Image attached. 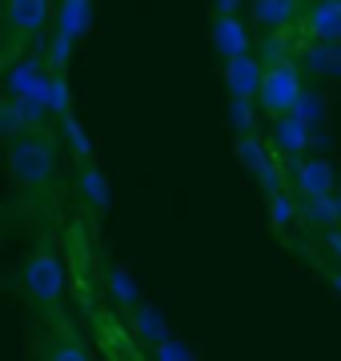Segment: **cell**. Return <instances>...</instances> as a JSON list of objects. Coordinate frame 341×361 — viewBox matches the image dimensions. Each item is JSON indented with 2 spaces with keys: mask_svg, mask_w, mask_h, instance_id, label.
<instances>
[{
  "mask_svg": "<svg viewBox=\"0 0 341 361\" xmlns=\"http://www.w3.org/2000/svg\"><path fill=\"white\" fill-rule=\"evenodd\" d=\"M56 177V141L44 129L16 133L8 141V180L20 193H44Z\"/></svg>",
  "mask_w": 341,
  "mask_h": 361,
  "instance_id": "6da1fadb",
  "label": "cell"
},
{
  "mask_svg": "<svg viewBox=\"0 0 341 361\" xmlns=\"http://www.w3.org/2000/svg\"><path fill=\"white\" fill-rule=\"evenodd\" d=\"M305 92V73L297 61L289 56H273L261 73V89H257V104H261L265 116H281V113H293L297 101Z\"/></svg>",
  "mask_w": 341,
  "mask_h": 361,
  "instance_id": "7a4b0ae2",
  "label": "cell"
},
{
  "mask_svg": "<svg viewBox=\"0 0 341 361\" xmlns=\"http://www.w3.org/2000/svg\"><path fill=\"white\" fill-rule=\"evenodd\" d=\"M20 281H25V293L37 301L40 310H56V305H61V297H65V289H68L65 261L56 257L53 249H37V253L25 261Z\"/></svg>",
  "mask_w": 341,
  "mask_h": 361,
  "instance_id": "3957f363",
  "label": "cell"
},
{
  "mask_svg": "<svg viewBox=\"0 0 341 361\" xmlns=\"http://www.w3.org/2000/svg\"><path fill=\"white\" fill-rule=\"evenodd\" d=\"M233 153L241 165L249 169V177L265 189V197L285 189V165L273 157V149H269V141H265L261 133H241L233 141Z\"/></svg>",
  "mask_w": 341,
  "mask_h": 361,
  "instance_id": "277c9868",
  "label": "cell"
},
{
  "mask_svg": "<svg viewBox=\"0 0 341 361\" xmlns=\"http://www.w3.org/2000/svg\"><path fill=\"white\" fill-rule=\"evenodd\" d=\"M53 0H4V32L16 40H28V37H40L44 28L53 25Z\"/></svg>",
  "mask_w": 341,
  "mask_h": 361,
  "instance_id": "5b68a950",
  "label": "cell"
},
{
  "mask_svg": "<svg viewBox=\"0 0 341 361\" xmlns=\"http://www.w3.org/2000/svg\"><path fill=\"white\" fill-rule=\"evenodd\" d=\"M273 125H269V149H273V157L281 161V165H289V161H297L302 153H309V145H314V133L305 129V121L297 113H281V116H269Z\"/></svg>",
  "mask_w": 341,
  "mask_h": 361,
  "instance_id": "8992f818",
  "label": "cell"
},
{
  "mask_svg": "<svg viewBox=\"0 0 341 361\" xmlns=\"http://www.w3.org/2000/svg\"><path fill=\"white\" fill-rule=\"evenodd\" d=\"M289 173V185H293V193L297 197H314V193H333V165H329V157L321 153H302L297 161H289L285 165Z\"/></svg>",
  "mask_w": 341,
  "mask_h": 361,
  "instance_id": "52a82bcc",
  "label": "cell"
},
{
  "mask_svg": "<svg viewBox=\"0 0 341 361\" xmlns=\"http://www.w3.org/2000/svg\"><path fill=\"white\" fill-rule=\"evenodd\" d=\"M209 44H213V52H217V61H229L237 52H249L253 32H249V25L241 20V13H213Z\"/></svg>",
  "mask_w": 341,
  "mask_h": 361,
  "instance_id": "ba28073f",
  "label": "cell"
},
{
  "mask_svg": "<svg viewBox=\"0 0 341 361\" xmlns=\"http://www.w3.org/2000/svg\"><path fill=\"white\" fill-rule=\"evenodd\" d=\"M249 20L265 37H281L302 20V0H245Z\"/></svg>",
  "mask_w": 341,
  "mask_h": 361,
  "instance_id": "9c48e42d",
  "label": "cell"
},
{
  "mask_svg": "<svg viewBox=\"0 0 341 361\" xmlns=\"http://www.w3.org/2000/svg\"><path fill=\"white\" fill-rule=\"evenodd\" d=\"M49 77H53V68L44 65V56H25V61H16L8 68V97H37L44 101V92H49Z\"/></svg>",
  "mask_w": 341,
  "mask_h": 361,
  "instance_id": "30bf717a",
  "label": "cell"
},
{
  "mask_svg": "<svg viewBox=\"0 0 341 361\" xmlns=\"http://www.w3.org/2000/svg\"><path fill=\"white\" fill-rule=\"evenodd\" d=\"M225 68V92L229 97H257V89H261V56H253V52H237V56H229V61H221Z\"/></svg>",
  "mask_w": 341,
  "mask_h": 361,
  "instance_id": "8fae6325",
  "label": "cell"
},
{
  "mask_svg": "<svg viewBox=\"0 0 341 361\" xmlns=\"http://www.w3.org/2000/svg\"><path fill=\"white\" fill-rule=\"evenodd\" d=\"M302 61L314 77H326V80L341 77V37L337 40L333 37H309V49L302 52Z\"/></svg>",
  "mask_w": 341,
  "mask_h": 361,
  "instance_id": "7c38bea8",
  "label": "cell"
},
{
  "mask_svg": "<svg viewBox=\"0 0 341 361\" xmlns=\"http://www.w3.org/2000/svg\"><path fill=\"white\" fill-rule=\"evenodd\" d=\"M77 189H80V197H85V205H89L97 217L108 213V205H113V189H108V177L101 173V165L85 161V165L77 169Z\"/></svg>",
  "mask_w": 341,
  "mask_h": 361,
  "instance_id": "4fadbf2b",
  "label": "cell"
},
{
  "mask_svg": "<svg viewBox=\"0 0 341 361\" xmlns=\"http://www.w3.org/2000/svg\"><path fill=\"white\" fill-rule=\"evenodd\" d=\"M302 28L309 37H341V0H314L302 8Z\"/></svg>",
  "mask_w": 341,
  "mask_h": 361,
  "instance_id": "5bb4252c",
  "label": "cell"
},
{
  "mask_svg": "<svg viewBox=\"0 0 341 361\" xmlns=\"http://www.w3.org/2000/svg\"><path fill=\"white\" fill-rule=\"evenodd\" d=\"M92 25V0H61L53 13V32L68 40H80Z\"/></svg>",
  "mask_w": 341,
  "mask_h": 361,
  "instance_id": "9a60e30c",
  "label": "cell"
},
{
  "mask_svg": "<svg viewBox=\"0 0 341 361\" xmlns=\"http://www.w3.org/2000/svg\"><path fill=\"white\" fill-rule=\"evenodd\" d=\"M132 334H137V337L144 341V345L153 349V345H161V341L169 337V325H165L161 310L144 305V301H137V305H132Z\"/></svg>",
  "mask_w": 341,
  "mask_h": 361,
  "instance_id": "2e32d148",
  "label": "cell"
},
{
  "mask_svg": "<svg viewBox=\"0 0 341 361\" xmlns=\"http://www.w3.org/2000/svg\"><path fill=\"white\" fill-rule=\"evenodd\" d=\"M302 201V217L314 229H333L337 225V193H314V197H297Z\"/></svg>",
  "mask_w": 341,
  "mask_h": 361,
  "instance_id": "e0dca14e",
  "label": "cell"
},
{
  "mask_svg": "<svg viewBox=\"0 0 341 361\" xmlns=\"http://www.w3.org/2000/svg\"><path fill=\"white\" fill-rule=\"evenodd\" d=\"M261 104H257V97H229V125H233V133L241 137V133H257V125H261Z\"/></svg>",
  "mask_w": 341,
  "mask_h": 361,
  "instance_id": "ac0fdd59",
  "label": "cell"
},
{
  "mask_svg": "<svg viewBox=\"0 0 341 361\" xmlns=\"http://www.w3.org/2000/svg\"><path fill=\"white\" fill-rule=\"evenodd\" d=\"M61 137H65V149L73 153V161H77V165L92 161V137L85 133V125H80V121H77L73 113L61 116Z\"/></svg>",
  "mask_w": 341,
  "mask_h": 361,
  "instance_id": "d6986e66",
  "label": "cell"
},
{
  "mask_svg": "<svg viewBox=\"0 0 341 361\" xmlns=\"http://www.w3.org/2000/svg\"><path fill=\"white\" fill-rule=\"evenodd\" d=\"M297 217H302V201L289 193V185L285 189H277V193H269V225H273V229L285 233Z\"/></svg>",
  "mask_w": 341,
  "mask_h": 361,
  "instance_id": "ffe728a7",
  "label": "cell"
},
{
  "mask_svg": "<svg viewBox=\"0 0 341 361\" xmlns=\"http://www.w3.org/2000/svg\"><path fill=\"white\" fill-rule=\"evenodd\" d=\"M44 109H49V116H56V121L73 113V89H68V77H65V73H53V77H49Z\"/></svg>",
  "mask_w": 341,
  "mask_h": 361,
  "instance_id": "44dd1931",
  "label": "cell"
},
{
  "mask_svg": "<svg viewBox=\"0 0 341 361\" xmlns=\"http://www.w3.org/2000/svg\"><path fill=\"white\" fill-rule=\"evenodd\" d=\"M293 113L302 116V121H305V129L314 133V137H317L321 129H326V101H321V92H314L309 85H305L302 101H297V109H293Z\"/></svg>",
  "mask_w": 341,
  "mask_h": 361,
  "instance_id": "7402d4cb",
  "label": "cell"
},
{
  "mask_svg": "<svg viewBox=\"0 0 341 361\" xmlns=\"http://www.w3.org/2000/svg\"><path fill=\"white\" fill-rule=\"evenodd\" d=\"M105 285H108V293H113V301H117V305H125V310H132V305L141 301V289H137V281H132L125 269H117V265L105 273Z\"/></svg>",
  "mask_w": 341,
  "mask_h": 361,
  "instance_id": "603a6c76",
  "label": "cell"
},
{
  "mask_svg": "<svg viewBox=\"0 0 341 361\" xmlns=\"http://www.w3.org/2000/svg\"><path fill=\"white\" fill-rule=\"evenodd\" d=\"M0 133H4V137L28 133V129H25V121H20V109H16L13 97H8V101H0Z\"/></svg>",
  "mask_w": 341,
  "mask_h": 361,
  "instance_id": "cb8c5ba5",
  "label": "cell"
},
{
  "mask_svg": "<svg viewBox=\"0 0 341 361\" xmlns=\"http://www.w3.org/2000/svg\"><path fill=\"white\" fill-rule=\"evenodd\" d=\"M153 357H161V361H185V357H193V353H189V345H181L177 337H165L161 345H153Z\"/></svg>",
  "mask_w": 341,
  "mask_h": 361,
  "instance_id": "d4e9b609",
  "label": "cell"
},
{
  "mask_svg": "<svg viewBox=\"0 0 341 361\" xmlns=\"http://www.w3.org/2000/svg\"><path fill=\"white\" fill-rule=\"evenodd\" d=\"M326 245H329V253L337 257V265H341V229L333 225V229H326Z\"/></svg>",
  "mask_w": 341,
  "mask_h": 361,
  "instance_id": "484cf974",
  "label": "cell"
},
{
  "mask_svg": "<svg viewBox=\"0 0 341 361\" xmlns=\"http://www.w3.org/2000/svg\"><path fill=\"white\" fill-rule=\"evenodd\" d=\"M213 13H241L245 8V0H209Z\"/></svg>",
  "mask_w": 341,
  "mask_h": 361,
  "instance_id": "4316f807",
  "label": "cell"
},
{
  "mask_svg": "<svg viewBox=\"0 0 341 361\" xmlns=\"http://www.w3.org/2000/svg\"><path fill=\"white\" fill-rule=\"evenodd\" d=\"M326 281L333 285V293L341 297V269H329V273H326Z\"/></svg>",
  "mask_w": 341,
  "mask_h": 361,
  "instance_id": "83f0119b",
  "label": "cell"
},
{
  "mask_svg": "<svg viewBox=\"0 0 341 361\" xmlns=\"http://www.w3.org/2000/svg\"><path fill=\"white\" fill-rule=\"evenodd\" d=\"M337 225H341V193H337Z\"/></svg>",
  "mask_w": 341,
  "mask_h": 361,
  "instance_id": "f1b7e54d",
  "label": "cell"
}]
</instances>
